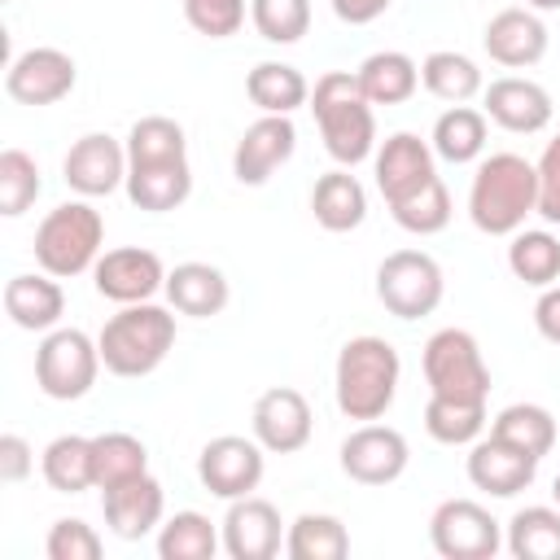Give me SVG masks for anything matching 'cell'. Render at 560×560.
<instances>
[{
  "label": "cell",
  "instance_id": "obj_1",
  "mask_svg": "<svg viewBox=\"0 0 560 560\" xmlns=\"http://www.w3.org/2000/svg\"><path fill=\"white\" fill-rule=\"evenodd\" d=\"M538 214V171L521 153H490L481 158L472 188H468V219L486 236H512L525 219Z\"/></svg>",
  "mask_w": 560,
  "mask_h": 560
},
{
  "label": "cell",
  "instance_id": "obj_2",
  "mask_svg": "<svg viewBox=\"0 0 560 560\" xmlns=\"http://www.w3.org/2000/svg\"><path fill=\"white\" fill-rule=\"evenodd\" d=\"M311 114H315L324 149L337 166H359L376 153L372 101L363 96L354 70H324L311 92Z\"/></svg>",
  "mask_w": 560,
  "mask_h": 560
},
{
  "label": "cell",
  "instance_id": "obj_3",
  "mask_svg": "<svg viewBox=\"0 0 560 560\" xmlns=\"http://www.w3.org/2000/svg\"><path fill=\"white\" fill-rule=\"evenodd\" d=\"M398 376H402V359L385 337H350L337 354V372H332V389H337V411L350 420H381L394 407L398 394Z\"/></svg>",
  "mask_w": 560,
  "mask_h": 560
},
{
  "label": "cell",
  "instance_id": "obj_4",
  "mask_svg": "<svg viewBox=\"0 0 560 560\" xmlns=\"http://www.w3.org/2000/svg\"><path fill=\"white\" fill-rule=\"evenodd\" d=\"M101 363L114 376H149L162 368V359L175 346V315L153 302H131L118 315L105 319L101 337Z\"/></svg>",
  "mask_w": 560,
  "mask_h": 560
},
{
  "label": "cell",
  "instance_id": "obj_5",
  "mask_svg": "<svg viewBox=\"0 0 560 560\" xmlns=\"http://www.w3.org/2000/svg\"><path fill=\"white\" fill-rule=\"evenodd\" d=\"M101 241H105L101 210L88 206V201H61L35 228V262L48 276L70 280V276H83V271L96 267Z\"/></svg>",
  "mask_w": 560,
  "mask_h": 560
},
{
  "label": "cell",
  "instance_id": "obj_6",
  "mask_svg": "<svg viewBox=\"0 0 560 560\" xmlns=\"http://www.w3.org/2000/svg\"><path fill=\"white\" fill-rule=\"evenodd\" d=\"M429 394L455 398V402H486L490 398V368L481 359V346L464 328H438L424 341L420 354Z\"/></svg>",
  "mask_w": 560,
  "mask_h": 560
},
{
  "label": "cell",
  "instance_id": "obj_7",
  "mask_svg": "<svg viewBox=\"0 0 560 560\" xmlns=\"http://www.w3.org/2000/svg\"><path fill=\"white\" fill-rule=\"evenodd\" d=\"M446 276L424 249H394L376 267V298L394 319H424L442 306Z\"/></svg>",
  "mask_w": 560,
  "mask_h": 560
},
{
  "label": "cell",
  "instance_id": "obj_8",
  "mask_svg": "<svg viewBox=\"0 0 560 560\" xmlns=\"http://www.w3.org/2000/svg\"><path fill=\"white\" fill-rule=\"evenodd\" d=\"M101 372V346L83 328H52L35 350V385L57 398L74 402L96 385Z\"/></svg>",
  "mask_w": 560,
  "mask_h": 560
},
{
  "label": "cell",
  "instance_id": "obj_9",
  "mask_svg": "<svg viewBox=\"0 0 560 560\" xmlns=\"http://www.w3.org/2000/svg\"><path fill=\"white\" fill-rule=\"evenodd\" d=\"M429 542L442 560H490L503 547V529L477 499H446L429 516Z\"/></svg>",
  "mask_w": 560,
  "mask_h": 560
},
{
  "label": "cell",
  "instance_id": "obj_10",
  "mask_svg": "<svg viewBox=\"0 0 560 560\" xmlns=\"http://www.w3.org/2000/svg\"><path fill=\"white\" fill-rule=\"evenodd\" d=\"M262 442L258 438H241V433H223L210 438L197 455V477L214 499H245L258 490L262 481Z\"/></svg>",
  "mask_w": 560,
  "mask_h": 560
},
{
  "label": "cell",
  "instance_id": "obj_11",
  "mask_svg": "<svg viewBox=\"0 0 560 560\" xmlns=\"http://www.w3.org/2000/svg\"><path fill=\"white\" fill-rule=\"evenodd\" d=\"M407 459H411V446L398 429L389 424H359L346 442H341V472L359 486H389L407 472Z\"/></svg>",
  "mask_w": 560,
  "mask_h": 560
},
{
  "label": "cell",
  "instance_id": "obj_12",
  "mask_svg": "<svg viewBox=\"0 0 560 560\" xmlns=\"http://www.w3.org/2000/svg\"><path fill=\"white\" fill-rule=\"evenodd\" d=\"M74 79H79L74 57L61 52V48L39 44V48H26V52H18L9 61L4 92L18 105H57V101H66L74 92Z\"/></svg>",
  "mask_w": 560,
  "mask_h": 560
},
{
  "label": "cell",
  "instance_id": "obj_13",
  "mask_svg": "<svg viewBox=\"0 0 560 560\" xmlns=\"http://www.w3.org/2000/svg\"><path fill=\"white\" fill-rule=\"evenodd\" d=\"M92 284L101 298L118 302V306H131V302H153L158 289H166V267L153 249L144 245H118V249H105L92 267Z\"/></svg>",
  "mask_w": 560,
  "mask_h": 560
},
{
  "label": "cell",
  "instance_id": "obj_14",
  "mask_svg": "<svg viewBox=\"0 0 560 560\" xmlns=\"http://www.w3.org/2000/svg\"><path fill=\"white\" fill-rule=\"evenodd\" d=\"M249 429L254 438L262 442V451L271 455H293L311 442V429H315V416H311V402L289 389V385H271L254 398V411H249Z\"/></svg>",
  "mask_w": 560,
  "mask_h": 560
},
{
  "label": "cell",
  "instance_id": "obj_15",
  "mask_svg": "<svg viewBox=\"0 0 560 560\" xmlns=\"http://www.w3.org/2000/svg\"><path fill=\"white\" fill-rule=\"evenodd\" d=\"M372 171H376V188H381L385 206H398V201H407L411 192H420L424 184L438 179L433 144L420 140L416 131H394V136L381 140Z\"/></svg>",
  "mask_w": 560,
  "mask_h": 560
},
{
  "label": "cell",
  "instance_id": "obj_16",
  "mask_svg": "<svg viewBox=\"0 0 560 560\" xmlns=\"http://www.w3.org/2000/svg\"><path fill=\"white\" fill-rule=\"evenodd\" d=\"M298 149V127L289 114H262L258 122L245 127V136L232 149V175L249 188L267 184Z\"/></svg>",
  "mask_w": 560,
  "mask_h": 560
},
{
  "label": "cell",
  "instance_id": "obj_17",
  "mask_svg": "<svg viewBox=\"0 0 560 560\" xmlns=\"http://www.w3.org/2000/svg\"><path fill=\"white\" fill-rule=\"evenodd\" d=\"M61 179L79 197H109L118 184H127V144H118L109 131L79 136L61 162Z\"/></svg>",
  "mask_w": 560,
  "mask_h": 560
},
{
  "label": "cell",
  "instance_id": "obj_18",
  "mask_svg": "<svg viewBox=\"0 0 560 560\" xmlns=\"http://www.w3.org/2000/svg\"><path fill=\"white\" fill-rule=\"evenodd\" d=\"M481 101H486L481 114L512 136H534L551 122V92L534 79H521V74L494 79L490 88H481Z\"/></svg>",
  "mask_w": 560,
  "mask_h": 560
},
{
  "label": "cell",
  "instance_id": "obj_19",
  "mask_svg": "<svg viewBox=\"0 0 560 560\" xmlns=\"http://www.w3.org/2000/svg\"><path fill=\"white\" fill-rule=\"evenodd\" d=\"M280 512L276 503L258 499V494H245V499H232L228 516H223V551L232 560H271L284 542V529H280Z\"/></svg>",
  "mask_w": 560,
  "mask_h": 560
},
{
  "label": "cell",
  "instance_id": "obj_20",
  "mask_svg": "<svg viewBox=\"0 0 560 560\" xmlns=\"http://www.w3.org/2000/svg\"><path fill=\"white\" fill-rule=\"evenodd\" d=\"M481 44H486L490 61H499L508 70H525V66H538L547 57V22L529 4L525 9H499L486 22Z\"/></svg>",
  "mask_w": 560,
  "mask_h": 560
},
{
  "label": "cell",
  "instance_id": "obj_21",
  "mask_svg": "<svg viewBox=\"0 0 560 560\" xmlns=\"http://www.w3.org/2000/svg\"><path fill=\"white\" fill-rule=\"evenodd\" d=\"M534 472H538V459L525 455V451H516L512 442H503L494 433L481 438V442H472V451H468V481L477 490L494 494V499L521 494L525 486H534Z\"/></svg>",
  "mask_w": 560,
  "mask_h": 560
},
{
  "label": "cell",
  "instance_id": "obj_22",
  "mask_svg": "<svg viewBox=\"0 0 560 560\" xmlns=\"http://www.w3.org/2000/svg\"><path fill=\"white\" fill-rule=\"evenodd\" d=\"M101 508H105V525L118 538L136 542V538H144V534H153L162 525L166 494H162L158 477L140 472V477H131V481H122L114 490H101Z\"/></svg>",
  "mask_w": 560,
  "mask_h": 560
},
{
  "label": "cell",
  "instance_id": "obj_23",
  "mask_svg": "<svg viewBox=\"0 0 560 560\" xmlns=\"http://www.w3.org/2000/svg\"><path fill=\"white\" fill-rule=\"evenodd\" d=\"M127 197L131 206L149 210V214H166V210H179L192 192V171H188V158H175V162H127Z\"/></svg>",
  "mask_w": 560,
  "mask_h": 560
},
{
  "label": "cell",
  "instance_id": "obj_24",
  "mask_svg": "<svg viewBox=\"0 0 560 560\" xmlns=\"http://www.w3.org/2000/svg\"><path fill=\"white\" fill-rule=\"evenodd\" d=\"M4 315L26 332H52L66 315V293L57 276H13L4 284Z\"/></svg>",
  "mask_w": 560,
  "mask_h": 560
},
{
  "label": "cell",
  "instance_id": "obj_25",
  "mask_svg": "<svg viewBox=\"0 0 560 560\" xmlns=\"http://www.w3.org/2000/svg\"><path fill=\"white\" fill-rule=\"evenodd\" d=\"M166 302L179 311V315H192V319H210L228 306L232 289H228V276L210 262H179L166 271Z\"/></svg>",
  "mask_w": 560,
  "mask_h": 560
},
{
  "label": "cell",
  "instance_id": "obj_26",
  "mask_svg": "<svg viewBox=\"0 0 560 560\" xmlns=\"http://www.w3.org/2000/svg\"><path fill=\"white\" fill-rule=\"evenodd\" d=\"M311 210H315V223L324 232H354L368 219V192L350 175V166H337V171H328V175L315 179Z\"/></svg>",
  "mask_w": 560,
  "mask_h": 560
},
{
  "label": "cell",
  "instance_id": "obj_27",
  "mask_svg": "<svg viewBox=\"0 0 560 560\" xmlns=\"http://www.w3.org/2000/svg\"><path fill=\"white\" fill-rule=\"evenodd\" d=\"M354 74H359V88H363V96L372 105H402L420 88V66L407 52H398V48L363 57V66Z\"/></svg>",
  "mask_w": 560,
  "mask_h": 560
},
{
  "label": "cell",
  "instance_id": "obj_28",
  "mask_svg": "<svg viewBox=\"0 0 560 560\" xmlns=\"http://www.w3.org/2000/svg\"><path fill=\"white\" fill-rule=\"evenodd\" d=\"M245 96L262 114H293V109H302L311 101V83L289 61H258L245 74Z\"/></svg>",
  "mask_w": 560,
  "mask_h": 560
},
{
  "label": "cell",
  "instance_id": "obj_29",
  "mask_svg": "<svg viewBox=\"0 0 560 560\" xmlns=\"http://www.w3.org/2000/svg\"><path fill=\"white\" fill-rule=\"evenodd\" d=\"M39 472L57 494H83L88 486H96V468H92V438L83 433H61L44 446L39 455Z\"/></svg>",
  "mask_w": 560,
  "mask_h": 560
},
{
  "label": "cell",
  "instance_id": "obj_30",
  "mask_svg": "<svg viewBox=\"0 0 560 560\" xmlns=\"http://www.w3.org/2000/svg\"><path fill=\"white\" fill-rule=\"evenodd\" d=\"M420 83H424L429 96H438V101H446V105H464V101H472V96L486 88L477 61L464 57V52H455V48L429 52V57L420 61Z\"/></svg>",
  "mask_w": 560,
  "mask_h": 560
},
{
  "label": "cell",
  "instance_id": "obj_31",
  "mask_svg": "<svg viewBox=\"0 0 560 560\" xmlns=\"http://www.w3.org/2000/svg\"><path fill=\"white\" fill-rule=\"evenodd\" d=\"M429 144H433V153H438L442 162H451V166L477 162L481 149H486V114L472 109V105H451L446 114H438Z\"/></svg>",
  "mask_w": 560,
  "mask_h": 560
},
{
  "label": "cell",
  "instance_id": "obj_32",
  "mask_svg": "<svg viewBox=\"0 0 560 560\" xmlns=\"http://www.w3.org/2000/svg\"><path fill=\"white\" fill-rule=\"evenodd\" d=\"M284 556L289 560H341L350 556V534L341 516L332 512H302L284 534Z\"/></svg>",
  "mask_w": 560,
  "mask_h": 560
},
{
  "label": "cell",
  "instance_id": "obj_33",
  "mask_svg": "<svg viewBox=\"0 0 560 560\" xmlns=\"http://www.w3.org/2000/svg\"><path fill=\"white\" fill-rule=\"evenodd\" d=\"M503 542L516 560H560V508L534 503L512 512Z\"/></svg>",
  "mask_w": 560,
  "mask_h": 560
},
{
  "label": "cell",
  "instance_id": "obj_34",
  "mask_svg": "<svg viewBox=\"0 0 560 560\" xmlns=\"http://www.w3.org/2000/svg\"><path fill=\"white\" fill-rule=\"evenodd\" d=\"M490 433L503 438V442H512L516 451L542 459L556 446V416L547 407H538V402H512V407H503L490 420Z\"/></svg>",
  "mask_w": 560,
  "mask_h": 560
},
{
  "label": "cell",
  "instance_id": "obj_35",
  "mask_svg": "<svg viewBox=\"0 0 560 560\" xmlns=\"http://www.w3.org/2000/svg\"><path fill=\"white\" fill-rule=\"evenodd\" d=\"M92 468H96V490H114L140 472H149V451L136 433H96L92 438Z\"/></svg>",
  "mask_w": 560,
  "mask_h": 560
},
{
  "label": "cell",
  "instance_id": "obj_36",
  "mask_svg": "<svg viewBox=\"0 0 560 560\" xmlns=\"http://www.w3.org/2000/svg\"><path fill=\"white\" fill-rule=\"evenodd\" d=\"M223 547V534L201 512H175L158 525V556L162 560H210Z\"/></svg>",
  "mask_w": 560,
  "mask_h": 560
},
{
  "label": "cell",
  "instance_id": "obj_37",
  "mask_svg": "<svg viewBox=\"0 0 560 560\" xmlns=\"http://www.w3.org/2000/svg\"><path fill=\"white\" fill-rule=\"evenodd\" d=\"M508 267L516 280L534 284V289H547L560 280V241L542 228H521L512 232V245H508Z\"/></svg>",
  "mask_w": 560,
  "mask_h": 560
},
{
  "label": "cell",
  "instance_id": "obj_38",
  "mask_svg": "<svg viewBox=\"0 0 560 560\" xmlns=\"http://www.w3.org/2000/svg\"><path fill=\"white\" fill-rule=\"evenodd\" d=\"M424 429L442 446H472L481 438V429H486V402H455V398L429 394V402H424Z\"/></svg>",
  "mask_w": 560,
  "mask_h": 560
},
{
  "label": "cell",
  "instance_id": "obj_39",
  "mask_svg": "<svg viewBox=\"0 0 560 560\" xmlns=\"http://www.w3.org/2000/svg\"><path fill=\"white\" fill-rule=\"evenodd\" d=\"M44 179H39V166L26 149H4L0 153V214L4 219H18L35 206Z\"/></svg>",
  "mask_w": 560,
  "mask_h": 560
},
{
  "label": "cell",
  "instance_id": "obj_40",
  "mask_svg": "<svg viewBox=\"0 0 560 560\" xmlns=\"http://www.w3.org/2000/svg\"><path fill=\"white\" fill-rule=\"evenodd\" d=\"M389 214H394V223H398L402 232H411V236H433V232H442V228L451 223V192H446L442 175H438L433 184H424L420 192H411L407 201L389 206Z\"/></svg>",
  "mask_w": 560,
  "mask_h": 560
},
{
  "label": "cell",
  "instance_id": "obj_41",
  "mask_svg": "<svg viewBox=\"0 0 560 560\" xmlns=\"http://www.w3.org/2000/svg\"><path fill=\"white\" fill-rule=\"evenodd\" d=\"M249 22L267 44H298L311 31V0H249Z\"/></svg>",
  "mask_w": 560,
  "mask_h": 560
},
{
  "label": "cell",
  "instance_id": "obj_42",
  "mask_svg": "<svg viewBox=\"0 0 560 560\" xmlns=\"http://www.w3.org/2000/svg\"><path fill=\"white\" fill-rule=\"evenodd\" d=\"M249 0H184V18L206 39H228L245 26Z\"/></svg>",
  "mask_w": 560,
  "mask_h": 560
},
{
  "label": "cell",
  "instance_id": "obj_43",
  "mask_svg": "<svg viewBox=\"0 0 560 560\" xmlns=\"http://www.w3.org/2000/svg\"><path fill=\"white\" fill-rule=\"evenodd\" d=\"M44 551H48V560H96L101 556V534L79 516H61V521H52V529L44 538Z\"/></svg>",
  "mask_w": 560,
  "mask_h": 560
},
{
  "label": "cell",
  "instance_id": "obj_44",
  "mask_svg": "<svg viewBox=\"0 0 560 560\" xmlns=\"http://www.w3.org/2000/svg\"><path fill=\"white\" fill-rule=\"evenodd\" d=\"M534 171H538V214L547 223H560V136L547 140Z\"/></svg>",
  "mask_w": 560,
  "mask_h": 560
},
{
  "label": "cell",
  "instance_id": "obj_45",
  "mask_svg": "<svg viewBox=\"0 0 560 560\" xmlns=\"http://www.w3.org/2000/svg\"><path fill=\"white\" fill-rule=\"evenodd\" d=\"M35 468V451L22 433H0V481H26Z\"/></svg>",
  "mask_w": 560,
  "mask_h": 560
},
{
  "label": "cell",
  "instance_id": "obj_46",
  "mask_svg": "<svg viewBox=\"0 0 560 560\" xmlns=\"http://www.w3.org/2000/svg\"><path fill=\"white\" fill-rule=\"evenodd\" d=\"M534 328H538L551 346H560V284H547V289L538 293V302H534Z\"/></svg>",
  "mask_w": 560,
  "mask_h": 560
},
{
  "label": "cell",
  "instance_id": "obj_47",
  "mask_svg": "<svg viewBox=\"0 0 560 560\" xmlns=\"http://www.w3.org/2000/svg\"><path fill=\"white\" fill-rule=\"evenodd\" d=\"M394 0H332V13L346 22V26H368L376 22Z\"/></svg>",
  "mask_w": 560,
  "mask_h": 560
},
{
  "label": "cell",
  "instance_id": "obj_48",
  "mask_svg": "<svg viewBox=\"0 0 560 560\" xmlns=\"http://www.w3.org/2000/svg\"><path fill=\"white\" fill-rule=\"evenodd\" d=\"M534 13H551V9H560V0H525Z\"/></svg>",
  "mask_w": 560,
  "mask_h": 560
},
{
  "label": "cell",
  "instance_id": "obj_49",
  "mask_svg": "<svg viewBox=\"0 0 560 560\" xmlns=\"http://www.w3.org/2000/svg\"><path fill=\"white\" fill-rule=\"evenodd\" d=\"M551 499H556V508H560V472H556V481H551Z\"/></svg>",
  "mask_w": 560,
  "mask_h": 560
}]
</instances>
